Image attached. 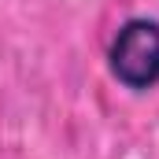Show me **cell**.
I'll return each instance as SVG.
<instances>
[{
    "instance_id": "6da1fadb",
    "label": "cell",
    "mask_w": 159,
    "mask_h": 159,
    "mask_svg": "<svg viewBox=\"0 0 159 159\" xmlns=\"http://www.w3.org/2000/svg\"><path fill=\"white\" fill-rule=\"evenodd\" d=\"M111 67L126 85L144 89L159 78V26L156 22H126L111 44Z\"/></svg>"
}]
</instances>
